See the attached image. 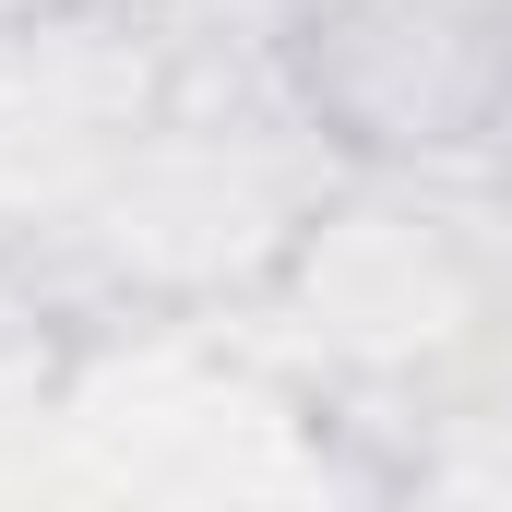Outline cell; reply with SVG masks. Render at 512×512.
<instances>
[{
    "label": "cell",
    "instance_id": "cell-1",
    "mask_svg": "<svg viewBox=\"0 0 512 512\" xmlns=\"http://www.w3.org/2000/svg\"><path fill=\"white\" fill-rule=\"evenodd\" d=\"M286 72L370 155H489L512 96V0H298Z\"/></svg>",
    "mask_w": 512,
    "mask_h": 512
},
{
    "label": "cell",
    "instance_id": "cell-2",
    "mask_svg": "<svg viewBox=\"0 0 512 512\" xmlns=\"http://www.w3.org/2000/svg\"><path fill=\"white\" fill-rule=\"evenodd\" d=\"M489 155H501V167H512V96H501V131H489Z\"/></svg>",
    "mask_w": 512,
    "mask_h": 512
}]
</instances>
